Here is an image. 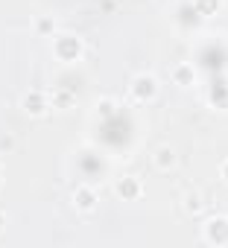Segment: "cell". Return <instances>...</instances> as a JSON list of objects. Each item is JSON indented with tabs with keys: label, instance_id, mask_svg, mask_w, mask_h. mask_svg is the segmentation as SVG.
Segmentation results:
<instances>
[{
	"label": "cell",
	"instance_id": "obj_1",
	"mask_svg": "<svg viewBox=\"0 0 228 248\" xmlns=\"http://www.w3.org/2000/svg\"><path fill=\"white\" fill-rule=\"evenodd\" d=\"M108 146H123L132 138V123L123 114H108V120L102 123V135H99Z\"/></svg>",
	"mask_w": 228,
	"mask_h": 248
},
{
	"label": "cell",
	"instance_id": "obj_2",
	"mask_svg": "<svg viewBox=\"0 0 228 248\" xmlns=\"http://www.w3.org/2000/svg\"><path fill=\"white\" fill-rule=\"evenodd\" d=\"M56 53H59L62 59H73V56L79 53L76 38H59V41H56Z\"/></svg>",
	"mask_w": 228,
	"mask_h": 248
},
{
	"label": "cell",
	"instance_id": "obj_3",
	"mask_svg": "<svg viewBox=\"0 0 228 248\" xmlns=\"http://www.w3.org/2000/svg\"><path fill=\"white\" fill-rule=\"evenodd\" d=\"M117 190H120L123 199H138V196H141V184H138V178H123Z\"/></svg>",
	"mask_w": 228,
	"mask_h": 248
},
{
	"label": "cell",
	"instance_id": "obj_4",
	"mask_svg": "<svg viewBox=\"0 0 228 248\" xmlns=\"http://www.w3.org/2000/svg\"><path fill=\"white\" fill-rule=\"evenodd\" d=\"M202 62L211 64V67H222V64H225V53H222L219 47H211V50L202 53Z\"/></svg>",
	"mask_w": 228,
	"mask_h": 248
},
{
	"label": "cell",
	"instance_id": "obj_5",
	"mask_svg": "<svg viewBox=\"0 0 228 248\" xmlns=\"http://www.w3.org/2000/svg\"><path fill=\"white\" fill-rule=\"evenodd\" d=\"M208 231H211V239H213V242H225V239H228V222H222V219L211 222Z\"/></svg>",
	"mask_w": 228,
	"mask_h": 248
},
{
	"label": "cell",
	"instance_id": "obj_6",
	"mask_svg": "<svg viewBox=\"0 0 228 248\" xmlns=\"http://www.w3.org/2000/svg\"><path fill=\"white\" fill-rule=\"evenodd\" d=\"M94 202H97V196H94L91 190H79V193H76V204H79L82 210H91Z\"/></svg>",
	"mask_w": 228,
	"mask_h": 248
},
{
	"label": "cell",
	"instance_id": "obj_7",
	"mask_svg": "<svg viewBox=\"0 0 228 248\" xmlns=\"http://www.w3.org/2000/svg\"><path fill=\"white\" fill-rule=\"evenodd\" d=\"M82 170L85 172H91V175H97V172H102V164H99V158H82Z\"/></svg>",
	"mask_w": 228,
	"mask_h": 248
},
{
	"label": "cell",
	"instance_id": "obj_8",
	"mask_svg": "<svg viewBox=\"0 0 228 248\" xmlns=\"http://www.w3.org/2000/svg\"><path fill=\"white\" fill-rule=\"evenodd\" d=\"M152 91H155V82H152V79H141V82L135 85V93H141V96H149Z\"/></svg>",
	"mask_w": 228,
	"mask_h": 248
},
{
	"label": "cell",
	"instance_id": "obj_9",
	"mask_svg": "<svg viewBox=\"0 0 228 248\" xmlns=\"http://www.w3.org/2000/svg\"><path fill=\"white\" fill-rule=\"evenodd\" d=\"M196 9H199L202 15H211V12L216 9V0H196Z\"/></svg>",
	"mask_w": 228,
	"mask_h": 248
},
{
	"label": "cell",
	"instance_id": "obj_10",
	"mask_svg": "<svg viewBox=\"0 0 228 248\" xmlns=\"http://www.w3.org/2000/svg\"><path fill=\"white\" fill-rule=\"evenodd\" d=\"M176 82H184V85L193 82V70H190V67H179V70H176Z\"/></svg>",
	"mask_w": 228,
	"mask_h": 248
},
{
	"label": "cell",
	"instance_id": "obj_11",
	"mask_svg": "<svg viewBox=\"0 0 228 248\" xmlns=\"http://www.w3.org/2000/svg\"><path fill=\"white\" fill-rule=\"evenodd\" d=\"M27 111H30V114H38V111H41V96H38V93H33V96L27 99Z\"/></svg>",
	"mask_w": 228,
	"mask_h": 248
},
{
	"label": "cell",
	"instance_id": "obj_12",
	"mask_svg": "<svg viewBox=\"0 0 228 248\" xmlns=\"http://www.w3.org/2000/svg\"><path fill=\"white\" fill-rule=\"evenodd\" d=\"M38 30H41V32H50V30H53V24H50V21H38Z\"/></svg>",
	"mask_w": 228,
	"mask_h": 248
},
{
	"label": "cell",
	"instance_id": "obj_13",
	"mask_svg": "<svg viewBox=\"0 0 228 248\" xmlns=\"http://www.w3.org/2000/svg\"><path fill=\"white\" fill-rule=\"evenodd\" d=\"M170 161V149H164V152H158V164H167Z\"/></svg>",
	"mask_w": 228,
	"mask_h": 248
},
{
	"label": "cell",
	"instance_id": "obj_14",
	"mask_svg": "<svg viewBox=\"0 0 228 248\" xmlns=\"http://www.w3.org/2000/svg\"><path fill=\"white\" fill-rule=\"evenodd\" d=\"M222 175H225V178H228V164H225V167H222Z\"/></svg>",
	"mask_w": 228,
	"mask_h": 248
},
{
	"label": "cell",
	"instance_id": "obj_15",
	"mask_svg": "<svg viewBox=\"0 0 228 248\" xmlns=\"http://www.w3.org/2000/svg\"><path fill=\"white\" fill-rule=\"evenodd\" d=\"M0 228H3V213H0Z\"/></svg>",
	"mask_w": 228,
	"mask_h": 248
}]
</instances>
